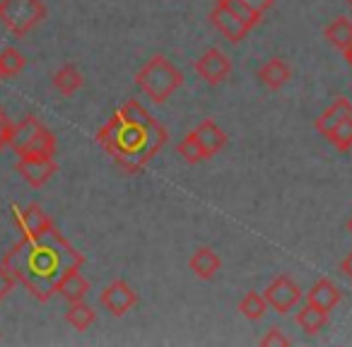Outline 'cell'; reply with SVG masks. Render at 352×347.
<instances>
[{
	"label": "cell",
	"mask_w": 352,
	"mask_h": 347,
	"mask_svg": "<svg viewBox=\"0 0 352 347\" xmlns=\"http://www.w3.org/2000/svg\"><path fill=\"white\" fill-rule=\"evenodd\" d=\"M261 345L263 347H287L289 345V337L285 335L280 328H270L263 337H261Z\"/></svg>",
	"instance_id": "f546056e"
},
{
	"label": "cell",
	"mask_w": 352,
	"mask_h": 347,
	"mask_svg": "<svg viewBox=\"0 0 352 347\" xmlns=\"http://www.w3.org/2000/svg\"><path fill=\"white\" fill-rule=\"evenodd\" d=\"M65 321H68V326H73L75 331H87V328L97 321V313L85 302H75V304H70L68 311H65Z\"/></svg>",
	"instance_id": "44dd1931"
},
{
	"label": "cell",
	"mask_w": 352,
	"mask_h": 347,
	"mask_svg": "<svg viewBox=\"0 0 352 347\" xmlns=\"http://www.w3.org/2000/svg\"><path fill=\"white\" fill-rule=\"evenodd\" d=\"M244 3L251 8V10H256L258 15H263V12H268L270 8H273L275 0H244Z\"/></svg>",
	"instance_id": "1f68e13d"
},
{
	"label": "cell",
	"mask_w": 352,
	"mask_h": 347,
	"mask_svg": "<svg viewBox=\"0 0 352 347\" xmlns=\"http://www.w3.org/2000/svg\"><path fill=\"white\" fill-rule=\"evenodd\" d=\"M340 270H342V273L347 275V278L352 280V254L347 256V258H345V260H342V263H340Z\"/></svg>",
	"instance_id": "d6a6232c"
},
{
	"label": "cell",
	"mask_w": 352,
	"mask_h": 347,
	"mask_svg": "<svg viewBox=\"0 0 352 347\" xmlns=\"http://www.w3.org/2000/svg\"><path fill=\"white\" fill-rule=\"evenodd\" d=\"M97 142L126 174H138L164 147L166 131L157 121L152 126H133V123H123L113 113L107 126L99 128Z\"/></svg>",
	"instance_id": "7a4b0ae2"
},
{
	"label": "cell",
	"mask_w": 352,
	"mask_h": 347,
	"mask_svg": "<svg viewBox=\"0 0 352 347\" xmlns=\"http://www.w3.org/2000/svg\"><path fill=\"white\" fill-rule=\"evenodd\" d=\"M46 17L41 0H0V22L15 36H25Z\"/></svg>",
	"instance_id": "277c9868"
},
{
	"label": "cell",
	"mask_w": 352,
	"mask_h": 347,
	"mask_svg": "<svg viewBox=\"0 0 352 347\" xmlns=\"http://www.w3.org/2000/svg\"><path fill=\"white\" fill-rule=\"evenodd\" d=\"M135 85L152 99L155 104H162L184 85V75L179 73L171 60L164 56H152L135 75Z\"/></svg>",
	"instance_id": "3957f363"
},
{
	"label": "cell",
	"mask_w": 352,
	"mask_h": 347,
	"mask_svg": "<svg viewBox=\"0 0 352 347\" xmlns=\"http://www.w3.org/2000/svg\"><path fill=\"white\" fill-rule=\"evenodd\" d=\"M210 22H212V27H215V30L220 32V34L225 36L227 41H232V44H239V41H244V36L249 34L251 30H254V27L246 25L241 17H236L234 12H232L230 8L222 3V0H217L215 8H212Z\"/></svg>",
	"instance_id": "52a82bcc"
},
{
	"label": "cell",
	"mask_w": 352,
	"mask_h": 347,
	"mask_svg": "<svg viewBox=\"0 0 352 347\" xmlns=\"http://www.w3.org/2000/svg\"><path fill=\"white\" fill-rule=\"evenodd\" d=\"M326 140L331 142L338 152L352 150V113H347V116L342 118L336 128H333V133L326 137Z\"/></svg>",
	"instance_id": "d4e9b609"
},
{
	"label": "cell",
	"mask_w": 352,
	"mask_h": 347,
	"mask_svg": "<svg viewBox=\"0 0 352 347\" xmlns=\"http://www.w3.org/2000/svg\"><path fill=\"white\" fill-rule=\"evenodd\" d=\"M196 73L206 80L208 85H220L222 80L230 78L232 73V60L222 54L220 49H210L196 60Z\"/></svg>",
	"instance_id": "9c48e42d"
},
{
	"label": "cell",
	"mask_w": 352,
	"mask_h": 347,
	"mask_svg": "<svg viewBox=\"0 0 352 347\" xmlns=\"http://www.w3.org/2000/svg\"><path fill=\"white\" fill-rule=\"evenodd\" d=\"M15 169L32 188H41L58 171V164H56V159L51 155H22L17 159Z\"/></svg>",
	"instance_id": "5b68a950"
},
{
	"label": "cell",
	"mask_w": 352,
	"mask_h": 347,
	"mask_svg": "<svg viewBox=\"0 0 352 347\" xmlns=\"http://www.w3.org/2000/svg\"><path fill=\"white\" fill-rule=\"evenodd\" d=\"M87 292H89V282H87V278L80 273V268L68 270V273L60 278L58 287H56V294H60L68 304L82 302V299L87 297Z\"/></svg>",
	"instance_id": "4fadbf2b"
},
{
	"label": "cell",
	"mask_w": 352,
	"mask_h": 347,
	"mask_svg": "<svg viewBox=\"0 0 352 347\" xmlns=\"http://www.w3.org/2000/svg\"><path fill=\"white\" fill-rule=\"evenodd\" d=\"M347 113H352V104L350 99L345 97H338L336 102L331 104V107L326 109V111L321 113V116L314 121V128H316L318 133H321L323 137H328L333 133V128L338 126V123L342 121V118L347 116Z\"/></svg>",
	"instance_id": "5bb4252c"
},
{
	"label": "cell",
	"mask_w": 352,
	"mask_h": 347,
	"mask_svg": "<svg viewBox=\"0 0 352 347\" xmlns=\"http://www.w3.org/2000/svg\"><path fill=\"white\" fill-rule=\"evenodd\" d=\"M12 128H15V123H12L10 118L6 116V113L0 111V150H6V147H10Z\"/></svg>",
	"instance_id": "4dcf8cb0"
},
{
	"label": "cell",
	"mask_w": 352,
	"mask_h": 347,
	"mask_svg": "<svg viewBox=\"0 0 352 347\" xmlns=\"http://www.w3.org/2000/svg\"><path fill=\"white\" fill-rule=\"evenodd\" d=\"M196 135H198V140H201V145H203V150H206L208 157L217 155V152H220L222 147H225V142H227L225 131H222L215 121H210V118H206V121L198 123Z\"/></svg>",
	"instance_id": "e0dca14e"
},
{
	"label": "cell",
	"mask_w": 352,
	"mask_h": 347,
	"mask_svg": "<svg viewBox=\"0 0 352 347\" xmlns=\"http://www.w3.org/2000/svg\"><path fill=\"white\" fill-rule=\"evenodd\" d=\"M135 304H138L135 289H133L128 282H123V280H116V282H111V284L104 287L102 306L107 309L111 316H126Z\"/></svg>",
	"instance_id": "ba28073f"
},
{
	"label": "cell",
	"mask_w": 352,
	"mask_h": 347,
	"mask_svg": "<svg viewBox=\"0 0 352 347\" xmlns=\"http://www.w3.org/2000/svg\"><path fill=\"white\" fill-rule=\"evenodd\" d=\"M222 3H225V5L230 8V10L234 12L236 17H241V20H244L249 27H256L261 22V17H263V15H258L256 10H251L244 0H222Z\"/></svg>",
	"instance_id": "83f0119b"
},
{
	"label": "cell",
	"mask_w": 352,
	"mask_h": 347,
	"mask_svg": "<svg viewBox=\"0 0 352 347\" xmlns=\"http://www.w3.org/2000/svg\"><path fill=\"white\" fill-rule=\"evenodd\" d=\"M326 323H328V313L316 306H311V304H304V306L297 311V326L302 328L304 333H309V335L321 333L323 328H326Z\"/></svg>",
	"instance_id": "d6986e66"
},
{
	"label": "cell",
	"mask_w": 352,
	"mask_h": 347,
	"mask_svg": "<svg viewBox=\"0 0 352 347\" xmlns=\"http://www.w3.org/2000/svg\"><path fill=\"white\" fill-rule=\"evenodd\" d=\"M347 5H350V8H352V0H347Z\"/></svg>",
	"instance_id": "8d00e7d4"
},
{
	"label": "cell",
	"mask_w": 352,
	"mask_h": 347,
	"mask_svg": "<svg viewBox=\"0 0 352 347\" xmlns=\"http://www.w3.org/2000/svg\"><path fill=\"white\" fill-rule=\"evenodd\" d=\"M54 87L58 89L63 97H70V94H75L82 87V75H80V70L75 68V65L68 63L54 75Z\"/></svg>",
	"instance_id": "ffe728a7"
},
{
	"label": "cell",
	"mask_w": 352,
	"mask_h": 347,
	"mask_svg": "<svg viewBox=\"0 0 352 347\" xmlns=\"http://www.w3.org/2000/svg\"><path fill=\"white\" fill-rule=\"evenodd\" d=\"M340 299H342L340 289H338L336 284L326 278L318 280V282H314L311 289L307 292V304H311V306L321 309V311H326V313H331L333 309L340 304Z\"/></svg>",
	"instance_id": "7c38bea8"
},
{
	"label": "cell",
	"mask_w": 352,
	"mask_h": 347,
	"mask_svg": "<svg viewBox=\"0 0 352 347\" xmlns=\"http://www.w3.org/2000/svg\"><path fill=\"white\" fill-rule=\"evenodd\" d=\"M347 232H350V234H352V217H350V220H347Z\"/></svg>",
	"instance_id": "e575fe53"
},
{
	"label": "cell",
	"mask_w": 352,
	"mask_h": 347,
	"mask_svg": "<svg viewBox=\"0 0 352 347\" xmlns=\"http://www.w3.org/2000/svg\"><path fill=\"white\" fill-rule=\"evenodd\" d=\"M3 263L36 302H49L56 294L60 278L68 270L82 268L85 256L70 246V241L56 227H49L39 234L22 236L6 254Z\"/></svg>",
	"instance_id": "6da1fadb"
},
{
	"label": "cell",
	"mask_w": 352,
	"mask_h": 347,
	"mask_svg": "<svg viewBox=\"0 0 352 347\" xmlns=\"http://www.w3.org/2000/svg\"><path fill=\"white\" fill-rule=\"evenodd\" d=\"M25 56L20 54L17 49H3L0 51V68L6 73V78H12V75L22 73L25 70Z\"/></svg>",
	"instance_id": "484cf974"
},
{
	"label": "cell",
	"mask_w": 352,
	"mask_h": 347,
	"mask_svg": "<svg viewBox=\"0 0 352 347\" xmlns=\"http://www.w3.org/2000/svg\"><path fill=\"white\" fill-rule=\"evenodd\" d=\"M220 265H222L220 256H217L212 249H208V246L198 249L196 254L191 256V260H188V268H191V273L196 275V278H201V280L215 278V273L220 270Z\"/></svg>",
	"instance_id": "2e32d148"
},
{
	"label": "cell",
	"mask_w": 352,
	"mask_h": 347,
	"mask_svg": "<svg viewBox=\"0 0 352 347\" xmlns=\"http://www.w3.org/2000/svg\"><path fill=\"white\" fill-rule=\"evenodd\" d=\"M345 58H347V63L352 65V49H350V51H347V54H345Z\"/></svg>",
	"instance_id": "836d02e7"
},
{
	"label": "cell",
	"mask_w": 352,
	"mask_h": 347,
	"mask_svg": "<svg viewBox=\"0 0 352 347\" xmlns=\"http://www.w3.org/2000/svg\"><path fill=\"white\" fill-rule=\"evenodd\" d=\"M263 297H265V302H268V306H273L278 313H289L302 302V289H299V284L294 282L292 278L280 275V278H275L273 282L265 287Z\"/></svg>",
	"instance_id": "8992f818"
},
{
	"label": "cell",
	"mask_w": 352,
	"mask_h": 347,
	"mask_svg": "<svg viewBox=\"0 0 352 347\" xmlns=\"http://www.w3.org/2000/svg\"><path fill=\"white\" fill-rule=\"evenodd\" d=\"M289 78H292V70H289V65L285 63L283 58H270L268 63H263L258 70V80L268 89L285 87V85L289 82Z\"/></svg>",
	"instance_id": "9a60e30c"
},
{
	"label": "cell",
	"mask_w": 352,
	"mask_h": 347,
	"mask_svg": "<svg viewBox=\"0 0 352 347\" xmlns=\"http://www.w3.org/2000/svg\"><path fill=\"white\" fill-rule=\"evenodd\" d=\"M25 155H51V157H56V135L49 131V128H44V131L39 133V137L32 142L30 150H27Z\"/></svg>",
	"instance_id": "4316f807"
},
{
	"label": "cell",
	"mask_w": 352,
	"mask_h": 347,
	"mask_svg": "<svg viewBox=\"0 0 352 347\" xmlns=\"http://www.w3.org/2000/svg\"><path fill=\"white\" fill-rule=\"evenodd\" d=\"M176 152L184 157V161H186V164H201L203 159H208V155H206V150H203L201 140H198L196 131L188 133V135L184 137L179 145H176Z\"/></svg>",
	"instance_id": "cb8c5ba5"
},
{
	"label": "cell",
	"mask_w": 352,
	"mask_h": 347,
	"mask_svg": "<svg viewBox=\"0 0 352 347\" xmlns=\"http://www.w3.org/2000/svg\"><path fill=\"white\" fill-rule=\"evenodd\" d=\"M116 116L121 118L123 123H133V126H152V123H155V118L147 113V109L142 107L140 102H135V99H128L116 111Z\"/></svg>",
	"instance_id": "7402d4cb"
},
{
	"label": "cell",
	"mask_w": 352,
	"mask_h": 347,
	"mask_svg": "<svg viewBox=\"0 0 352 347\" xmlns=\"http://www.w3.org/2000/svg\"><path fill=\"white\" fill-rule=\"evenodd\" d=\"M268 311V302H265L263 294L258 292H246L239 302V313L249 321H261Z\"/></svg>",
	"instance_id": "603a6c76"
},
{
	"label": "cell",
	"mask_w": 352,
	"mask_h": 347,
	"mask_svg": "<svg viewBox=\"0 0 352 347\" xmlns=\"http://www.w3.org/2000/svg\"><path fill=\"white\" fill-rule=\"evenodd\" d=\"M323 34L331 41V46H336L342 54H347V51L352 49V22L347 20V17H336V20L326 27Z\"/></svg>",
	"instance_id": "ac0fdd59"
},
{
	"label": "cell",
	"mask_w": 352,
	"mask_h": 347,
	"mask_svg": "<svg viewBox=\"0 0 352 347\" xmlns=\"http://www.w3.org/2000/svg\"><path fill=\"white\" fill-rule=\"evenodd\" d=\"M15 284H17L15 275H12L10 268L0 260V302H6V299L10 297V292L15 289Z\"/></svg>",
	"instance_id": "f1b7e54d"
},
{
	"label": "cell",
	"mask_w": 352,
	"mask_h": 347,
	"mask_svg": "<svg viewBox=\"0 0 352 347\" xmlns=\"http://www.w3.org/2000/svg\"><path fill=\"white\" fill-rule=\"evenodd\" d=\"M44 128L46 126L36 116H27V118H22L20 123H15V128H12V140H10L12 152H15L17 157L25 155V152L30 150V145L36 140V137H39V133L44 131Z\"/></svg>",
	"instance_id": "8fae6325"
},
{
	"label": "cell",
	"mask_w": 352,
	"mask_h": 347,
	"mask_svg": "<svg viewBox=\"0 0 352 347\" xmlns=\"http://www.w3.org/2000/svg\"><path fill=\"white\" fill-rule=\"evenodd\" d=\"M3 78H6V73H3V68H0V80H3Z\"/></svg>",
	"instance_id": "d590c367"
},
{
	"label": "cell",
	"mask_w": 352,
	"mask_h": 347,
	"mask_svg": "<svg viewBox=\"0 0 352 347\" xmlns=\"http://www.w3.org/2000/svg\"><path fill=\"white\" fill-rule=\"evenodd\" d=\"M12 217H15V225L22 236L39 234V232H46L49 227H54V222L49 220V215L39 205H27V208L12 205Z\"/></svg>",
	"instance_id": "30bf717a"
}]
</instances>
